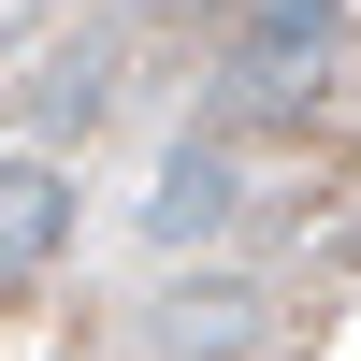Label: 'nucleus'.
<instances>
[{"mask_svg": "<svg viewBox=\"0 0 361 361\" xmlns=\"http://www.w3.org/2000/svg\"><path fill=\"white\" fill-rule=\"evenodd\" d=\"M246 217V159H231V130H188L159 159V202H145V231L159 246H202V231H231Z\"/></svg>", "mask_w": 361, "mask_h": 361, "instance_id": "obj_1", "label": "nucleus"}, {"mask_svg": "<svg viewBox=\"0 0 361 361\" xmlns=\"http://www.w3.org/2000/svg\"><path fill=\"white\" fill-rule=\"evenodd\" d=\"M44 246H58V173L15 159V173H0V275H15V260H44Z\"/></svg>", "mask_w": 361, "mask_h": 361, "instance_id": "obj_3", "label": "nucleus"}, {"mask_svg": "<svg viewBox=\"0 0 361 361\" xmlns=\"http://www.w3.org/2000/svg\"><path fill=\"white\" fill-rule=\"evenodd\" d=\"M145 333H159L173 361H231V347H260V289H246V275H188Z\"/></svg>", "mask_w": 361, "mask_h": 361, "instance_id": "obj_2", "label": "nucleus"}]
</instances>
